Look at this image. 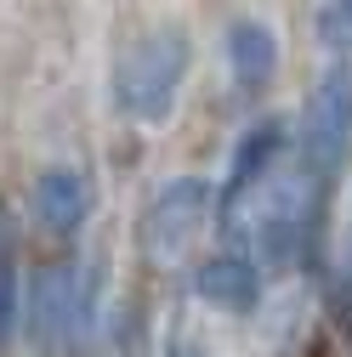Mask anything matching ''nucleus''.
I'll return each mask as SVG.
<instances>
[{"label":"nucleus","instance_id":"f257e3e1","mask_svg":"<svg viewBox=\"0 0 352 357\" xmlns=\"http://www.w3.org/2000/svg\"><path fill=\"white\" fill-rule=\"evenodd\" d=\"M23 335L34 357H80L91 340V278L74 261H46L23 289Z\"/></svg>","mask_w":352,"mask_h":357},{"label":"nucleus","instance_id":"f03ea898","mask_svg":"<svg viewBox=\"0 0 352 357\" xmlns=\"http://www.w3.org/2000/svg\"><path fill=\"white\" fill-rule=\"evenodd\" d=\"M193 46L182 29H154L131 46L114 68V108L137 125H165L176 97H182V79H188Z\"/></svg>","mask_w":352,"mask_h":357},{"label":"nucleus","instance_id":"7ed1b4c3","mask_svg":"<svg viewBox=\"0 0 352 357\" xmlns=\"http://www.w3.org/2000/svg\"><path fill=\"white\" fill-rule=\"evenodd\" d=\"M290 153L318 176V182H335V170L352 153V57H335L324 68V79L313 85L295 130H290Z\"/></svg>","mask_w":352,"mask_h":357},{"label":"nucleus","instance_id":"20e7f679","mask_svg":"<svg viewBox=\"0 0 352 357\" xmlns=\"http://www.w3.org/2000/svg\"><path fill=\"white\" fill-rule=\"evenodd\" d=\"M210 215H216V188L205 176H170L142 210L137 244H142V255L154 266H176V261L193 255V244L210 227Z\"/></svg>","mask_w":352,"mask_h":357},{"label":"nucleus","instance_id":"39448f33","mask_svg":"<svg viewBox=\"0 0 352 357\" xmlns=\"http://www.w3.org/2000/svg\"><path fill=\"white\" fill-rule=\"evenodd\" d=\"M284 153H290V125H284V119H256L244 137H239V148H233V159H228V176H222V188H216V215L228 221V215L284 165Z\"/></svg>","mask_w":352,"mask_h":357},{"label":"nucleus","instance_id":"423d86ee","mask_svg":"<svg viewBox=\"0 0 352 357\" xmlns=\"http://www.w3.org/2000/svg\"><path fill=\"white\" fill-rule=\"evenodd\" d=\"M91 204H97V193H91V176L80 165H52L29 188V215L46 238H74L91 221Z\"/></svg>","mask_w":352,"mask_h":357},{"label":"nucleus","instance_id":"0eeeda50","mask_svg":"<svg viewBox=\"0 0 352 357\" xmlns=\"http://www.w3.org/2000/svg\"><path fill=\"white\" fill-rule=\"evenodd\" d=\"M261 266H256V255L244 250H222V255H205L199 266H193V295L205 301V306H216V312H233V318H244V312H256V301H261Z\"/></svg>","mask_w":352,"mask_h":357},{"label":"nucleus","instance_id":"6e6552de","mask_svg":"<svg viewBox=\"0 0 352 357\" xmlns=\"http://www.w3.org/2000/svg\"><path fill=\"white\" fill-rule=\"evenodd\" d=\"M228 63H233V79L244 85V91H256V85H267L273 68H279V40L267 23H233L228 29Z\"/></svg>","mask_w":352,"mask_h":357},{"label":"nucleus","instance_id":"1a4fd4ad","mask_svg":"<svg viewBox=\"0 0 352 357\" xmlns=\"http://www.w3.org/2000/svg\"><path fill=\"white\" fill-rule=\"evenodd\" d=\"M23 324V289H17V221L0 204V351L12 346Z\"/></svg>","mask_w":352,"mask_h":357},{"label":"nucleus","instance_id":"9d476101","mask_svg":"<svg viewBox=\"0 0 352 357\" xmlns=\"http://www.w3.org/2000/svg\"><path fill=\"white\" fill-rule=\"evenodd\" d=\"M318 40L335 57H352V0H324L318 12Z\"/></svg>","mask_w":352,"mask_h":357},{"label":"nucleus","instance_id":"9b49d317","mask_svg":"<svg viewBox=\"0 0 352 357\" xmlns=\"http://www.w3.org/2000/svg\"><path fill=\"white\" fill-rule=\"evenodd\" d=\"M335 306H341V318L352 306V204H346V227H341V250H335Z\"/></svg>","mask_w":352,"mask_h":357}]
</instances>
